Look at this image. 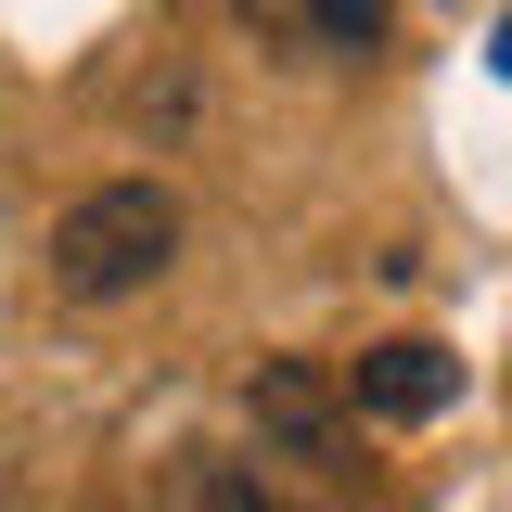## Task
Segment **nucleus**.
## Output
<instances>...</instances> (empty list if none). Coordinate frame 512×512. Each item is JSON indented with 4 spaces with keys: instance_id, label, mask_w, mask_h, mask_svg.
I'll return each mask as SVG.
<instances>
[{
    "instance_id": "obj_1",
    "label": "nucleus",
    "mask_w": 512,
    "mask_h": 512,
    "mask_svg": "<svg viewBox=\"0 0 512 512\" xmlns=\"http://www.w3.org/2000/svg\"><path fill=\"white\" fill-rule=\"evenodd\" d=\"M167 269H180V192L167 180H103L52 218V295H77V308H116Z\"/></svg>"
},
{
    "instance_id": "obj_2",
    "label": "nucleus",
    "mask_w": 512,
    "mask_h": 512,
    "mask_svg": "<svg viewBox=\"0 0 512 512\" xmlns=\"http://www.w3.org/2000/svg\"><path fill=\"white\" fill-rule=\"evenodd\" d=\"M244 423H256L269 461H295L320 487L359 474V397H346V372H320V359H256L244 372Z\"/></svg>"
},
{
    "instance_id": "obj_3",
    "label": "nucleus",
    "mask_w": 512,
    "mask_h": 512,
    "mask_svg": "<svg viewBox=\"0 0 512 512\" xmlns=\"http://www.w3.org/2000/svg\"><path fill=\"white\" fill-rule=\"evenodd\" d=\"M231 13L282 64H372L384 52V0H231Z\"/></svg>"
},
{
    "instance_id": "obj_4",
    "label": "nucleus",
    "mask_w": 512,
    "mask_h": 512,
    "mask_svg": "<svg viewBox=\"0 0 512 512\" xmlns=\"http://www.w3.org/2000/svg\"><path fill=\"white\" fill-rule=\"evenodd\" d=\"M346 397H359V423H436L448 397H461V359H448L436 333H384V346H359Z\"/></svg>"
},
{
    "instance_id": "obj_5",
    "label": "nucleus",
    "mask_w": 512,
    "mask_h": 512,
    "mask_svg": "<svg viewBox=\"0 0 512 512\" xmlns=\"http://www.w3.org/2000/svg\"><path fill=\"white\" fill-rule=\"evenodd\" d=\"M167 512H282V500L256 487V461H231V448H180L167 461Z\"/></svg>"
},
{
    "instance_id": "obj_6",
    "label": "nucleus",
    "mask_w": 512,
    "mask_h": 512,
    "mask_svg": "<svg viewBox=\"0 0 512 512\" xmlns=\"http://www.w3.org/2000/svg\"><path fill=\"white\" fill-rule=\"evenodd\" d=\"M487 64H500V77H512V13H500V39H487Z\"/></svg>"
}]
</instances>
